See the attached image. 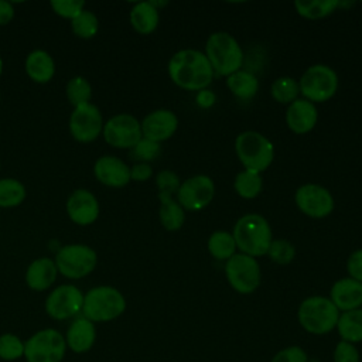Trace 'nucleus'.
<instances>
[{"label":"nucleus","mask_w":362,"mask_h":362,"mask_svg":"<svg viewBox=\"0 0 362 362\" xmlns=\"http://www.w3.org/2000/svg\"><path fill=\"white\" fill-rule=\"evenodd\" d=\"M52 11L66 20H74L85 10V1L82 0H52L51 1Z\"/></svg>","instance_id":"obj_38"},{"label":"nucleus","mask_w":362,"mask_h":362,"mask_svg":"<svg viewBox=\"0 0 362 362\" xmlns=\"http://www.w3.org/2000/svg\"><path fill=\"white\" fill-rule=\"evenodd\" d=\"M335 329L342 341L355 345L362 342V307L341 313Z\"/></svg>","instance_id":"obj_26"},{"label":"nucleus","mask_w":362,"mask_h":362,"mask_svg":"<svg viewBox=\"0 0 362 362\" xmlns=\"http://www.w3.org/2000/svg\"><path fill=\"white\" fill-rule=\"evenodd\" d=\"M141 134L146 139L161 143L168 140L178 129V117L170 109H156L140 122Z\"/></svg>","instance_id":"obj_17"},{"label":"nucleus","mask_w":362,"mask_h":362,"mask_svg":"<svg viewBox=\"0 0 362 362\" xmlns=\"http://www.w3.org/2000/svg\"><path fill=\"white\" fill-rule=\"evenodd\" d=\"M153 175V167L150 163H136L133 167H130V180L144 182L150 180Z\"/></svg>","instance_id":"obj_43"},{"label":"nucleus","mask_w":362,"mask_h":362,"mask_svg":"<svg viewBox=\"0 0 362 362\" xmlns=\"http://www.w3.org/2000/svg\"><path fill=\"white\" fill-rule=\"evenodd\" d=\"M0 167H1V163H0Z\"/></svg>","instance_id":"obj_48"},{"label":"nucleus","mask_w":362,"mask_h":362,"mask_svg":"<svg viewBox=\"0 0 362 362\" xmlns=\"http://www.w3.org/2000/svg\"><path fill=\"white\" fill-rule=\"evenodd\" d=\"M346 272L349 274L348 277L362 283V247L354 250L349 255L346 260Z\"/></svg>","instance_id":"obj_42"},{"label":"nucleus","mask_w":362,"mask_h":362,"mask_svg":"<svg viewBox=\"0 0 362 362\" xmlns=\"http://www.w3.org/2000/svg\"><path fill=\"white\" fill-rule=\"evenodd\" d=\"M225 276L229 286L239 294H250L262 281L260 266L252 256L235 253L225 263Z\"/></svg>","instance_id":"obj_10"},{"label":"nucleus","mask_w":362,"mask_h":362,"mask_svg":"<svg viewBox=\"0 0 362 362\" xmlns=\"http://www.w3.org/2000/svg\"><path fill=\"white\" fill-rule=\"evenodd\" d=\"M294 202L307 216L321 219L328 216L335 206L332 194L320 184H303L296 189Z\"/></svg>","instance_id":"obj_13"},{"label":"nucleus","mask_w":362,"mask_h":362,"mask_svg":"<svg viewBox=\"0 0 362 362\" xmlns=\"http://www.w3.org/2000/svg\"><path fill=\"white\" fill-rule=\"evenodd\" d=\"M308 362H321V361H318V359H315V358H310Z\"/></svg>","instance_id":"obj_47"},{"label":"nucleus","mask_w":362,"mask_h":362,"mask_svg":"<svg viewBox=\"0 0 362 362\" xmlns=\"http://www.w3.org/2000/svg\"><path fill=\"white\" fill-rule=\"evenodd\" d=\"M93 174L96 180L112 188H122L130 182V167L115 156H102L95 161Z\"/></svg>","instance_id":"obj_18"},{"label":"nucleus","mask_w":362,"mask_h":362,"mask_svg":"<svg viewBox=\"0 0 362 362\" xmlns=\"http://www.w3.org/2000/svg\"><path fill=\"white\" fill-rule=\"evenodd\" d=\"M215 102H216V96H215V93H214L212 90L202 89V90H199L198 95H197V103H198L201 107H204V109L211 107Z\"/></svg>","instance_id":"obj_45"},{"label":"nucleus","mask_w":362,"mask_h":362,"mask_svg":"<svg viewBox=\"0 0 362 362\" xmlns=\"http://www.w3.org/2000/svg\"><path fill=\"white\" fill-rule=\"evenodd\" d=\"M206 247L209 255L216 259V260H228L230 259L238 247L233 239V235L228 230H215L209 235L208 242H206Z\"/></svg>","instance_id":"obj_28"},{"label":"nucleus","mask_w":362,"mask_h":362,"mask_svg":"<svg viewBox=\"0 0 362 362\" xmlns=\"http://www.w3.org/2000/svg\"><path fill=\"white\" fill-rule=\"evenodd\" d=\"M318 120V110L314 103L304 98L291 102L286 109V124L296 134L311 132Z\"/></svg>","instance_id":"obj_19"},{"label":"nucleus","mask_w":362,"mask_h":362,"mask_svg":"<svg viewBox=\"0 0 362 362\" xmlns=\"http://www.w3.org/2000/svg\"><path fill=\"white\" fill-rule=\"evenodd\" d=\"M65 93H66V98L71 102V105H74V107H76L81 105L90 103L92 86L86 78L76 75L68 81Z\"/></svg>","instance_id":"obj_33"},{"label":"nucleus","mask_w":362,"mask_h":362,"mask_svg":"<svg viewBox=\"0 0 362 362\" xmlns=\"http://www.w3.org/2000/svg\"><path fill=\"white\" fill-rule=\"evenodd\" d=\"M1 74H3V59L0 57V76H1Z\"/></svg>","instance_id":"obj_46"},{"label":"nucleus","mask_w":362,"mask_h":362,"mask_svg":"<svg viewBox=\"0 0 362 362\" xmlns=\"http://www.w3.org/2000/svg\"><path fill=\"white\" fill-rule=\"evenodd\" d=\"M14 17V7L10 1L0 0V25L8 24Z\"/></svg>","instance_id":"obj_44"},{"label":"nucleus","mask_w":362,"mask_h":362,"mask_svg":"<svg viewBox=\"0 0 362 362\" xmlns=\"http://www.w3.org/2000/svg\"><path fill=\"white\" fill-rule=\"evenodd\" d=\"M27 191L16 178H0V208H14L23 204Z\"/></svg>","instance_id":"obj_31"},{"label":"nucleus","mask_w":362,"mask_h":362,"mask_svg":"<svg viewBox=\"0 0 362 362\" xmlns=\"http://www.w3.org/2000/svg\"><path fill=\"white\" fill-rule=\"evenodd\" d=\"M339 314V310L329 297L310 296L300 303L297 320L305 332L311 335H325L335 329Z\"/></svg>","instance_id":"obj_3"},{"label":"nucleus","mask_w":362,"mask_h":362,"mask_svg":"<svg viewBox=\"0 0 362 362\" xmlns=\"http://www.w3.org/2000/svg\"><path fill=\"white\" fill-rule=\"evenodd\" d=\"M226 86L236 98L242 100H249L257 93L259 81L255 74L245 69H239L226 76Z\"/></svg>","instance_id":"obj_27"},{"label":"nucleus","mask_w":362,"mask_h":362,"mask_svg":"<svg viewBox=\"0 0 362 362\" xmlns=\"http://www.w3.org/2000/svg\"><path fill=\"white\" fill-rule=\"evenodd\" d=\"M72 33L83 40L93 38L99 31V20L90 10H83L78 17L71 21Z\"/></svg>","instance_id":"obj_34"},{"label":"nucleus","mask_w":362,"mask_h":362,"mask_svg":"<svg viewBox=\"0 0 362 362\" xmlns=\"http://www.w3.org/2000/svg\"><path fill=\"white\" fill-rule=\"evenodd\" d=\"M270 93L276 102L288 106L291 102L298 99V95H300L298 81L294 79L293 76H279L272 82Z\"/></svg>","instance_id":"obj_32"},{"label":"nucleus","mask_w":362,"mask_h":362,"mask_svg":"<svg viewBox=\"0 0 362 362\" xmlns=\"http://www.w3.org/2000/svg\"><path fill=\"white\" fill-rule=\"evenodd\" d=\"M232 235L240 253L255 259L264 256L273 240L272 228L267 219L259 214H246L240 216L233 226Z\"/></svg>","instance_id":"obj_2"},{"label":"nucleus","mask_w":362,"mask_h":362,"mask_svg":"<svg viewBox=\"0 0 362 362\" xmlns=\"http://www.w3.org/2000/svg\"><path fill=\"white\" fill-rule=\"evenodd\" d=\"M233 188L236 194L245 199L256 198L263 188L262 174L249 170H242L236 174L233 180Z\"/></svg>","instance_id":"obj_30"},{"label":"nucleus","mask_w":362,"mask_h":362,"mask_svg":"<svg viewBox=\"0 0 362 362\" xmlns=\"http://www.w3.org/2000/svg\"><path fill=\"white\" fill-rule=\"evenodd\" d=\"M168 76L181 89L202 90L209 86L214 69L204 52L184 48L173 54L168 61Z\"/></svg>","instance_id":"obj_1"},{"label":"nucleus","mask_w":362,"mask_h":362,"mask_svg":"<svg viewBox=\"0 0 362 362\" xmlns=\"http://www.w3.org/2000/svg\"><path fill=\"white\" fill-rule=\"evenodd\" d=\"M329 300L339 310V313L361 308L362 283L351 277H342L337 280L329 290Z\"/></svg>","instance_id":"obj_20"},{"label":"nucleus","mask_w":362,"mask_h":362,"mask_svg":"<svg viewBox=\"0 0 362 362\" xmlns=\"http://www.w3.org/2000/svg\"><path fill=\"white\" fill-rule=\"evenodd\" d=\"M298 86L304 99L311 103H322L337 93L338 75L329 65L314 64L303 72Z\"/></svg>","instance_id":"obj_7"},{"label":"nucleus","mask_w":362,"mask_h":362,"mask_svg":"<svg viewBox=\"0 0 362 362\" xmlns=\"http://www.w3.org/2000/svg\"><path fill=\"white\" fill-rule=\"evenodd\" d=\"M341 6L339 0H308L294 1L296 11L308 20H318L332 14Z\"/></svg>","instance_id":"obj_29"},{"label":"nucleus","mask_w":362,"mask_h":362,"mask_svg":"<svg viewBox=\"0 0 362 362\" xmlns=\"http://www.w3.org/2000/svg\"><path fill=\"white\" fill-rule=\"evenodd\" d=\"M57 266L49 257H38L30 263L25 272V283L34 291L49 288L57 280Z\"/></svg>","instance_id":"obj_22"},{"label":"nucleus","mask_w":362,"mask_h":362,"mask_svg":"<svg viewBox=\"0 0 362 362\" xmlns=\"http://www.w3.org/2000/svg\"><path fill=\"white\" fill-rule=\"evenodd\" d=\"M54 262L58 273L69 280H78L86 277L95 270L98 255L88 245L72 243L59 247Z\"/></svg>","instance_id":"obj_8"},{"label":"nucleus","mask_w":362,"mask_h":362,"mask_svg":"<svg viewBox=\"0 0 362 362\" xmlns=\"http://www.w3.org/2000/svg\"><path fill=\"white\" fill-rule=\"evenodd\" d=\"M124 296L112 286L93 287L83 296L82 315L93 324L116 320L124 313Z\"/></svg>","instance_id":"obj_5"},{"label":"nucleus","mask_w":362,"mask_h":362,"mask_svg":"<svg viewBox=\"0 0 362 362\" xmlns=\"http://www.w3.org/2000/svg\"><path fill=\"white\" fill-rule=\"evenodd\" d=\"M156 185L158 188V192L173 195L177 194L181 185V180L173 170H161L156 175Z\"/></svg>","instance_id":"obj_40"},{"label":"nucleus","mask_w":362,"mask_h":362,"mask_svg":"<svg viewBox=\"0 0 362 362\" xmlns=\"http://www.w3.org/2000/svg\"><path fill=\"white\" fill-rule=\"evenodd\" d=\"M25 72L37 83H47L55 75V61L44 49H34L25 58Z\"/></svg>","instance_id":"obj_23"},{"label":"nucleus","mask_w":362,"mask_h":362,"mask_svg":"<svg viewBox=\"0 0 362 362\" xmlns=\"http://www.w3.org/2000/svg\"><path fill=\"white\" fill-rule=\"evenodd\" d=\"M205 57L208 58L214 74L229 76L242 69L243 51L236 38L226 31L212 33L205 42Z\"/></svg>","instance_id":"obj_4"},{"label":"nucleus","mask_w":362,"mask_h":362,"mask_svg":"<svg viewBox=\"0 0 362 362\" xmlns=\"http://www.w3.org/2000/svg\"><path fill=\"white\" fill-rule=\"evenodd\" d=\"M272 262L277 264H288L293 262L296 256V247L294 245L287 239H273L270 242V246L266 253Z\"/></svg>","instance_id":"obj_35"},{"label":"nucleus","mask_w":362,"mask_h":362,"mask_svg":"<svg viewBox=\"0 0 362 362\" xmlns=\"http://www.w3.org/2000/svg\"><path fill=\"white\" fill-rule=\"evenodd\" d=\"M65 206L69 219L79 226H88L93 223L100 212L98 198L85 188H78L71 192Z\"/></svg>","instance_id":"obj_16"},{"label":"nucleus","mask_w":362,"mask_h":362,"mask_svg":"<svg viewBox=\"0 0 362 362\" xmlns=\"http://www.w3.org/2000/svg\"><path fill=\"white\" fill-rule=\"evenodd\" d=\"M175 195L184 211H201L211 204L215 195V184L209 175L197 174L182 181Z\"/></svg>","instance_id":"obj_14"},{"label":"nucleus","mask_w":362,"mask_h":362,"mask_svg":"<svg viewBox=\"0 0 362 362\" xmlns=\"http://www.w3.org/2000/svg\"><path fill=\"white\" fill-rule=\"evenodd\" d=\"M132 153L136 157V160H139V163H150L160 156L161 147L160 143L141 137L137 141V144L132 148Z\"/></svg>","instance_id":"obj_37"},{"label":"nucleus","mask_w":362,"mask_h":362,"mask_svg":"<svg viewBox=\"0 0 362 362\" xmlns=\"http://www.w3.org/2000/svg\"><path fill=\"white\" fill-rule=\"evenodd\" d=\"M310 356L298 345H288L277 351L270 362H308Z\"/></svg>","instance_id":"obj_41"},{"label":"nucleus","mask_w":362,"mask_h":362,"mask_svg":"<svg viewBox=\"0 0 362 362\" xmlns=\"http://www.w3.org/2000/svg\"><path fill=\"white\" fill-rule=\"evenodd\" d=\"M332 362H361V354L355 344L339 339L332 351Z\"/></svg>","instance_id":"obj_39"},{"label":"nucleus","mask_w":362,"mask_h":362,"mask_svg":"<svg viewBox=\"0 0 362 362\" xmlns=\"http://www.w3.org/2000/svg\"><path fill=\"white\" fill-rule=\"evenodd\" d=\"M83 293L74 284H61L45 300L47 314L57 321L72 318L82 313Z\"/></svg>","instance_id":"obj_15"},{"label":"nucleus","mask_w":362,"mask_h":362,"mask_svg":"<svg viewBox=\"0 0 362 362\" xmlns=\"http://www.w3.org/2000/svg\"><path fill=\"white\" fill-rule=\"evenodd\" d=\"M95 339H96L95 324L88 318H85L83 315L75 318L71 322L65 335L66 346L76 354L88 352L93 346Z\"/></svg>","instance_id":"obj_21"},{"label":"nucleus","mask_w":362,"mask_h":362,"mask_svg":"<svg viewBox=\"0 0 362 362\" xmlns=\"http://www.w3.org/2000/svg\"><path fill=\"white\" fill-rule=\"evenodd\" d=\"M66 348L65 337L59 331L45 328L37 331L24 342V358L27 362H61Z\"/></svg>","instance_id":"obj_9"},{"label":"nucleus","mask_w":362,"mask_h":362,"mask_svg":"<svg viewBox=\"0 0 362 362\" xmlns=\"http://www.w3.org/2000/svg\"><path fill=\"white\" fill-rule=\"evenodd\" d=\"M24 356V342L14 334L0 335V359L17 361Z\"/></svg>","instance_id":"obj_36"},{"label":"nucleus","mask_w":362,"mask_h":362,"mask_svg":"<svg viewBox=\"0 0 362 362\" xmlns=\"http://www.w3.org/2000/svg\"><path fill=\"white\" fill-rule=\"evenodd\" d=\"M102 136L112 147L133 148L143 137L141 124L133 115L119 113L105 122Z\"/></svg>","instance_id":"obj_11"},{"label":"nucleus","mask_w":362,"mask_h":362,"mask_svg":"<svg viewBox=\"0 0 362 362\" xmlns=\"http://www.w3.org/2000/svg\"><path fill=\"white\" fill-rule=\"evenodd\" d=\"M130 24L141 35L151 34L160 21L158 8L153 1H139L130 10Z\"/></svg>","instance_id":"obj_24"},{"label":"nucleus","mask_w":362,"mask_h":362,"mask_svg":"<svg viewBox=\"0 0 362 362\" xmlns=\"http://www.w3.org/2000/svg\"><path fill=\"white\" fill-rule=\"evenodd\" d=\"M158 199H160L158 218H160L161 226L170 232L180 230L185 222L184 208L178 204L177 199L173 198V195L158 192Z\"/></svg>","instance_id":"obj_25"},{"label":"nucleus","mask_w":362,"mask_h":362,"mask_svg":"<svg viewBox=\"0 0 362 362\" xmlns=\"http://www.w3.org/2000/svg\"><path fill=\"white\" fill-rule=\"evenodd\" d=\"M103 116L98 106L86 103L74 107L69 116V133L79 143L95 141L103 132Z\"/></svg>","instance_id":"obj_12"},{"label":"nucleus","mask_w":362,"mask_h":362,"mask_svg":"<svg viewBox=\"0 0 362 362\" xmlns=\"http://www.w3.org/2000/svg\"><path fill=\"white\" fill-rule=\"evenodd\" d=\"M235 151L245 170L262 174L274 158L273 143L259 132L245 130L235 139Z\"/></svg>","instance_id":"obj_6"}]
</instances>
